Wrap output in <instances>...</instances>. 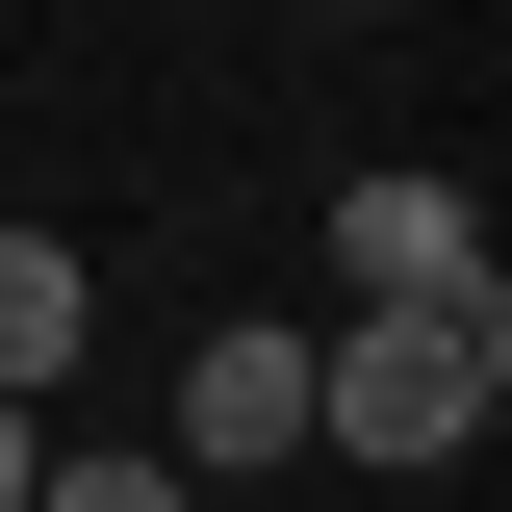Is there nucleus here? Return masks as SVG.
Listing matches in <instances>:
<instances>
[{"instance_id":"f257e3e1","label":"nucleus","mask_w":512,"mask_h":512,"mask_svg":"<svg viewBox=\"0 0 512 512\" xmlns=\"http://www.w3.org/2000/svg\"><path fill=\"white\" fill-rule=\"evenodd\" d=\"M512 410V282H461V308H359V333H308V436L333 461H461Z\"/></svg>"},{"instance_id":"f03ea898","label":"nucleus","mask_w":512,"mask_h":512,"mask_svg":"<svg viewBox=\"0 0 512 512\" xmlns=\"http://www.w3.org/2000/svg\"><path fill=\"white\" fill-rule=\"evenodd\" d=\"M333 282H359V308H461V282H487V205L384 154V180H333Z\"/></svg>"},{"instance_id":"7ed1b4c3","label":"nucleus","mask_w":512,"mask_h":512,"mask_svg":"<svg viewBox=\"0 0 512 512\" xmlns=\"http://www.w3.org/2000/svg\"><path fill=\"white\" fill-rule=\"evenodd\" d=\"M282 436H308V333H282V308H231V333L180 359V461H205V487H256Z\"/></svg>"},{"instance_id":"20e7f679","label":"nucleus","mask_w":512,"mask_h":512,"mask_svg":"<svg viewBox=\"0 0 512 512\" xmlns=\"http://www.w3.org/2000/svg\"><path fill=\"white\" fill-rule=\"evenodd\" d=\"M77 333H103V282H77L52 231H0V410H52V384H77Z\"/></svg>"},{"instance_id":"39448f33","label":"nucleus","mask_w":512,"mask_h":512,"mask_svg":"<svg viewBox=\"0 0 512 512\" xmlns=\"http://www.w3.org/2000/svg\"><path fill=\"white\" fill-rule=\"evenodd\" d=\"M26 512H180V461H26Z\"/></svg>"},{"instance_id":"423d86ee","label":"nucleus","mask_w":512,"mask_h":512,"mask_svg":"<svg viewBox=\"0 0 512 512\" xmlns=\"http://www.w3.org/2000/svg\"><path fill=\"white\" fill-rule=\"evenodd\" d=\"M26 461H52V410H0V512H26Z\"/></svg>"},{"instance_id":"0eeeda50","label":"nucleus","mask_w":512,"mask_h":512,"mask_svg":"<svg viewBox=\"0 0 512 512\" xmlns=\"http://www.w3.org/2000/svg\"><path fill=\"white\" fill-rule=\"evenodd\" d=\"M333 26H359V0H333Z\"/></svg>"}]
</instances>
